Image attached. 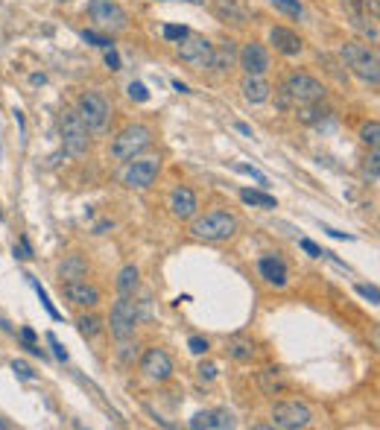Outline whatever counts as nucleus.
I'll return each instance as SVG.
<instances>
[{
  "mask_svg": "<svg viewBox=\"0 0 380 430\" xmlns=\"http://www.w3.org/2000/svg\"><path fill=\"white\" fill-rule=\"evenodd\" d=\"M211 53H214V44L208 42L205 35L188 33L179 42V59L185 62V64H190V68H196V71L211 68Z\"/></svg>",
  "mask_w": 380,
  "mask_h": 430,
  "instance_id": "9b49d317",
  "label": "nucleus"
},
{
  "mask_svg": "<svg viewBox=\"0 0 380 430\" xmlns=\"http://www.w3.org/2000/svg\"><path fill=\"white\" fill-rule=\"evenodd\" d=\"M296 111H298V120L307 126H316L325 120V114H331L325 106H319V102H301V106H296Z\"/></svg>",
  "mask_w": 380,
  "mask_h": 430,
  "instance_id": "393cba45",
  "label": "nucleus"
},
{
  "mask_svg": "<svg viewBox=\"0 0 380 430\" xmlns=\"http://www.w3.org/2000/svg\"><path fill=\"white\" fill-rule=\"evenodd\" d=\"M76 328H80L85 340H91V337H97L102 331V319L94 314H82V316H76Z\"/></svg>",
  "mask_w": 380,
  "mask_h": 430,
  "instance_id": "c85d7f7f",
  "label": "nucleus"
},
{
  "mask_svg": "<svg viewBox=\"0 0 380 430\" xmlns=\"http://www.w3.org/2000/svg\"><path fill=\"white\" fill-rule=\"evenodd\" d=\"M111 337L114 340H129L135 334L138 322H141V314H138V302H132V296H120L111 307Z\"/></svg>",
  "mask_w": 380,
  "mask_h": 430,
  "instance_id": "6e6552de",
  "label": "nucleus"
},
{
  "mask_svg": "<svg viewBox=\"0 0 380 430\" xmlns=\"http://www.w3.org/2000/svg\"><path fill=\"white\" fill-rule=\"evenodd\" d=\"M257 381H260V389H264L266 395H275V393H281V389L287 386L278 369H264V372H260V377H257Z\"/></svg>",
  "mask_w": 380,
  "mask_h": 430,
  "instance_id": "a878e982",
  "label": "nucleus"
},
{
  "mask_svg": "<svg viewBox=\"0 0 380 430\" xmlns=\"http://www.w3.org/2000/svg\"><path fill=\"white\" fill-rule=\"evenodd\" d=\"M188 33H190L188 27H176V24H167V27H164V38H167V42H181Z\"/></svg>",
  "mask_w": 380,
  "mask_h": 430,
  "instance_id": "e433bc0d",
  "label": "nucleus"
},
{
  "mask_svg": "<svg viewBox=\"0 0 380 430\" xmlns=\"http://www.w3.org/2000/svg\"><path fill=\"white\" fill-rule=\"evenodd\" d=\"M150 143H152V129L150 126L129 123L111 138V159L114 161H129V159H135V155H141Z\"/></svg>",
  "mask_w": 380,
  "mask_h": 430,
  "instance_id": "f03ea898",
  "label": "nucleus"
},
{
  "mask_svg": "<svg viewBox=\"0 0 380 430\" xmlns=\"http://www.w3.org/2000/svg\"><path fill=\"white\" fill-rule=\"evenodd\" d=\"M173 88H176V91H188V85H185V82H179V80H173Z\"/></svg>",
  "mask_w": 380,
  "mask_h": 430,
  "instance_id": "603ef678",
  "label": "nucleus"
},
{
  "mask_svg": "<svg viewBox=\"0 0 380 430\" xmlns=\"http://www.w3.org/2000/svg\"><path fill=\"white\" fill-rule=\"evenodd\" d=\"M59 3H64V0H59Z\"/></svg>",
  "mask_w": 380,
  "mask_h": 430,
  "instance_id": "5fc2aeb1",
  "label": "nucleus"
},
{
  "mask_svg": "<svg viewBox=\"0 0 380 430\" xmlns=\"http://www.w3.org/2000/svg\"><path fill=\"white\" fill-rule=\"evenodd\" d=\"M76 111L88 123V129H106L111 120V106L100 91H85L80 102H76Z\"/></svg>",
  "mask_w": 380,
  "mask_h": 430,
  "instance_id": "9d476101",
  "label": "nucleus"
},
{
  "mask_svg": "<svg viewBox=\"0 0 380 430\" xmlns=\"http://www.w3.org/2000/svg\"><path fill=\"white\" fill-rule=\"evenodd\" d=\"M129 97H132L135 102H147L150 100V91L143 82H129Z\"/></svg>",
  "mask_w": 380,
  "mask_h": 430,
  "instance_id": "72a5a7b5",
  "label": "nucleus"
},
{
  "mask_svg": "<svg viewBox=\"0 0 380 430\" xmlns=\"http://www.w3.org/2000/svg\"><path fill=\"white\" fill-rule=\"evenodd\" d=\"M380 155H377V150H372V155L365 159V164H363V179H369L372 185H377V179H380Z\"/></svg>",
  "mask_w": 380,
  "mask_h": 430,
  "instance_id": "7c9ffc66",
  "label": "nucleus"
},
{
  "mask_svg": "<svg viewBox=\"0 0 380 430\" xmlns=\"http://www.w3.org/2000/svg\"><path fill=\"white\" fill-rule=\"evenodd\" d=\"M62 143L76 159H82L91 147V129L76 109H64V114H62Z\"/></svg>",
  "mask_w": 380,
  "mask_h": 430,
  "instance_id": "39448f33",
  "label": "nucleus"
},
{
  "mask_svg": "<svg viewBox=\"0 0 380 430\" xmlns=\"http://www.w3.org/2000/svg\"><path fill=\"white\" fill-rule=\"evenodd\" d=\"M27 278H30V276H27ZM30 284H33V287H35V290H38V298H42V305L47 307V314H50V316H53V319H59V310L53 307V302H50V298H47V293L42 290V287H38V284H35V278H30Z\"/></svg>",
  "mask_w": 380,
  "mask_h": 430,
  "instance_id": "58836bf2",
  "label": "nucleus"
},
{
  "mask_svg": "<svg viewBox=\"0 0 380 430\" xmlns=\"http://www.w3.org/2000/svg\"><path fill=\"white\" fill-rule=\"evenodd\" d=\"M234 62H237V44L231 42V38H222L219 44H214V53H211V68L217 73H226L234 68Z\"/></svg>",
  "mask_w": 380,
  "mask_h": 430,
  "instance_id": "a211bd4d",
  "label": "nucleus"
},
{
  "mask_svg": "<svg viewBox=\"0 0 380 430\" xmlns=\"http://www.w3.org/2000/svg\"><path fill=\"white\" fill-rule=\"evenodd\" d=\"M357 293L360 296H365V298H369V302H380V293H377V287H369V284H357Z\"/></svg>",
  "mask_w": 380,
  "mask_h": 430,
  "instance_id": "a19ab883",
  "label": "nucleus"
},
{
  "mask_svg": "<svg viewBox=\"0 0 380 430\" xmlns=\"http://www.w3.org/2000/svg\"><path fill=\"white\" fill-rule=\"evenodd\" d=\"M237 424L234 413L228 407H214V410H199L190 419V427L193 430H231Z\"/></svg>",
  "mask_w": 380,
  "mask_h": 430,
  "instance_id": "4468645a",
  "label": "nucleus"
},
{
  "mask_svg": "<svg viewBox=\"0 0 380 430\" xmlns=\"http://www.w3.org/2000/svg\"><path fill=\"white\" fill-rule=\"evenodd\" d=\"M257 269H260V276H264L269 284H275V287H284L287 284V264H284L281 258H275V255L260 258Z\"/></svg>",
  "mask_w": 380,
  "mask_h": 430,
  "instance_id": "412c9836",
  "label": "nucleus"
},
{
  "mask_svg": "<svg viewBox=\"0 0 380 430\" xmlns=\"http://www.w3.org/2000/svg\"><path fill=\"white\" fill-rule=\"evenodd\" d=\"M240 199L246 205H255V208H275V205H278V202H275V197H269V193H264V190H252V188H243Z\"/></svg>",
  "mask_w": 380,
  "mask_h": 430,
  "instance_id": "bb28decb",
  "label": "nucleus"
},
{
  "mask_svg": "<svg viewBox=\"0 0 380 430\" xmlns=\"http://www.w3.org/2000/svg\"><path fill=\"white\" fill-rule=\"evenodd\" d=\"M345 18L360 35H365L369 42H377L380 35V0H343Z\"/></svg>",
  "mask_w": 380,
  "mask_h": 430,
  "instance_id": "7ed1b4c3",
  "label": "nucleus"
},
{
  "mask_svg": "<svg viewBox=\"0 0 380 430\" xmlns=\"http://www.w3.org/2000/svg\"><path fill=\"white\" fill-rule=\"evenodd\" d=\"M240 223L237 217L228 214V211H208L202 217L193 220L190 234L196 240H205V243H222V240H231L237 234Z\"/></svg>",
  "mask_w": 380,
  "mask_h": 430,
  "instance_id": "f257e3e1",
  "label": "nucleus"
},
{
  "mask_svg": "<svg viewBox=\"0 0 380 430\" xmlns=\"http://www.w3.org/2000/svg\"><path fill=\"white\" fill-rule=\"evenodd\" d=\"M313 422V410L307 407L305 401H275L272 407V424L275 427H284V430H298V427H307Z\"/></svg>",
  "mask_w": 380,
  "mask_h": 430,
  "instance_id": "1a4fd4ad",
  "label": "nucleus"
},
{
  "mask_svg": "<svg viewBox=\"0 0 380 430\" xmlns=\"http://www.w3.org/2000/svg\"><path fill=\"white\" fill-rule=\"evenodd\" d=\"M123 346H120V351H117V357H120L123 363H135L138 360V346H132V343H126V340H120Z\"/></svg>",
  "mask_w": 380,
  "mask_h": 430,
  "instance_id": "c9c22d12",
  "label": "nucleus"
},
{
  "mask_svg": "<svg viewBox=\"0 0 380 430\" xmlns=\"http://www.w3.org/2000/svg\"><path fill=\"white\" fill-rule=\"evenodd\" d=\"M199 377L202 381H214L217 377V363H199Z\"/></svg>",
  "mask_w": 380,
  "mask_h": 430,
  "instance_id": "79ce46f5",
  "label": "nucleus"
},
{
  "mask_svg": "<svg viewBox=\"0 0 380 430\" xmlns=\"http://www.w3.org/2000/svg\"><path fill=\"white\" fill-rule=\"evenodd\" d=\"M170 211L176 220H190L196 214V193L190 188H176L170 197Z\"/></svg>",
  "mask_w": 380,
  "mask_h": 430,
  "instance_id": "6ab92c4d",
  "label": "nucleus"
},
{
  "mask_svg": "<svg viewBox=\"0 0 380 430\" xmlns=\"http://www.w3.org/2000/svg\"><path fill=\"white\" fill-rule=\"evenodd\" d=\"M106 64H109L111 71H120V56H117L114 47H106Z\"/></svg>",
  "mask_w": 380,
  "mask_h": 430,
  "instance_id": "a18cd8bd",
  "label": "nucleus"
},
{
  "mask_svg": "<svg viewBox=\"0 0 380 430\" xmlns=\"http://www.w3.org/2000/svg\"><path fill=\"white\" fill-rule=\"evenodd\" d=\"M141 372L150 377V381L155 384H164L170 381V375H173V360H170V355L164 348H147L143 351V357H141Z\"/></svg>",
  "mask_w": 380,
  "mask_h": 430,
  "instance_id": "ddd939ff",
  "label": "nucleus"
},
{
  "mask_svg": "<svg viewBox=\"0 0 380 430\" xmlns=\"http://www.w3.org/2000/svg\"><path fill=\"white\" fill-rule=\"evenodd\" d=\"M33 85H44V73H33Z\"/></svg>",
  "mask_w": 380,
  "mask_h": 430,
  "instance_id": "3c124183",
  "label": "nucleus"
},
{
  "mask_svg": "<svg viewBox=\"0 0 380 430\" xmlns=\"http://www.w3.org/2000/svg\"><path fill=\"white\" fill-rule=\"evenodd\" d=\"M298 246H301V249H305L310 258H322V249H319V246L316 243H313V240H307V238H301L298 240Z\"/></svg>",
  "mask_w": 380,
  "mask_h": 430,
  "instance_id": "37998d69",
  "label": "nucleus"
},
{
  "mask_svg": "<svg viewBox=\"0 0 380 430\" xmlns=\"http://www.w3.org/2000/svg\"><path fill=\"white\" fill-rule=\"evenodd\" d=\"M228 355H231L234 360L246 363V360L255 357V346L248 343V340H240V337H231V340H228Z\"/></svg>",
  "mask_w": 380,
  "mask_h": 430,
  "instance_id": "cd10ccee",
  "label": "nucleus"
},
{
  "mask_svg": "<svg viewBox=\"0 0 380 430\" xmlns=\"http://www.w3.org/2000/svg\"><path fill=\"white\" fill-rule=\"evenodd\" d=\"M237 170H240V173H246V176H252L255 181H260V185H266V176H264V173H257L255 167H248V164H237Z\"/></svg>",
  "mask_w": 380,
  "mask_h": 430,
  "instance_id": "c03bdc74",
  "label": "nucleus"
},
{
  "mask_svg": "<svg viewBox=\"0 0 380 430\" xmlns=\"http://www.w3.org/2000/svg\"><path fill=\"white\" fill-rule=\"evenodd\" d=\"M237 126V132H243V135H252V126H246V123H234Z\"/></svg>",
  "mask_w": 380,
  "mask_h": 430,
  "instance_id": "8fccbe9b",
  "label": "nucleus"
},
{
  "mask_svg": "<svg viewBox=\"0 0 380 430\" xmlns=\"http://www.w3.org/2000/svg\"><path fill=\"white\" fill-rule=\"evenodd\" d=\"M275 106H278V109H293V106H296L293 97L287 94V88H284V85L278 88V97H275Z\"/></svg>",
  "mask_w": 380,
  "mask_h": 430,
  "instance_id": "ea45409f",
  "label": "nucleus"
},
{
  "mask_svg": "<svg viewBox=\"0 0 380 430\" xmlns=\"http://www.w3.org/2000/svg\"><path fill=\"white\" fill-rule=\"evenodd\" d=\"M159 170H161V155H135V159L126 161L123 185L126 188L147 190L152 181L159 179Z\"/></svg>",
  "mask_w": 380,
  "mask_h": 430,
  "instance_id": "0eeeda50",
  "label": "nucleus"
},
{
  "mask_svg": "<svg viewBox=\"0 0 380 430\" xmlns=\"http://www.w3.org/2000/svg\"><path fill=\"white\" fill-rule=\"evenodd\" d=\"M188 348L193 351L196 357H202V355H208V348H211V346H208L205 337H190V340H188Z\"/></svg>",
  "mask_w": 380,
  "mask_h": 430,
  "instance_id": "4c0bfd02",
  "label": "nucleus"
},
{
  "mask_svg": "<svg viewBox=\"0 0 380 430\" xmlns=\"http://www.w3.org/2000/svg\"><path fill=\"white\" fill-rule=\"evenodd\" d=\"M331 238H336V240H351V234H345V231H336V229H325Z\"/></svg>",
  "mask_w": 380,
  "mask_h": 430,
  "instance_id": "09e8293b",
  "label": "nucleus"
},
{
  "mask_svg": "<svg viewBox=\"0 0 380 430\" xmlns=\"http://www.w3.org/2000/svg\"><path fill=\"white\" fill-rule=\"evenodd\" d=\"M12 372H15L21 381H35V372H33L24 360H12Z\"/></svg>",
  "mask_w": 380,
  "mask_h": 430,
  "instance_id": "f704fd0d",
  "label": "nucleus"
},
{
  "mask_svg": "<svg viewBox=\"0 0 380 430\" xmlns=\"http://www.w3.org/2000/svg\"><path fill=\"white\" fill-rule=\"evenodd\" d=\"M343 62L351 68L354 76H360L363 82L369 85H377L380 82V62H377V53L369 50L360 42H345L343 44Z\"/></svg>",
  "mask_w": 380,
  "mask_h": 430,
  "instance_id": "20e7f679",
  "label": "nucleus"
},
{
  "mask_svg": "<svg viewBox=\"0 0 380 430\" xmlns=\"http://www.w3.org/2000/svg\"><path fill=\"white\" fill-rule=\"evenodd\" d=\"M240 91H243V97L248 100V102H266L269 100V91H272V85L264 80V76H252V73H246L243 76V85H240Z\"/></svg>",
  "mask_w": 380,
  "mask_h": 430,
  "instance_id": "aec40b11",
  "label": "nucleus"
},
{
  "mask_svg": "<svg viewBox=\"0 0 380 430\" xmlns=\"http://www.w3.org/2000/svg\"><path fill=\"white\" fill-rule=\"evenodd\" d=\"M214 15L226 24H234V27H243L246 24V9L237 0H214Z\"/></svg>",
  "mask_w": 380,
  "mask_h": 430,
  "instance_id": "4be33fe9",
  "label": "nucleus"
},
{
  "mask_svg": "<svg viewBox=\"0 0 380 430\" xmlns=\"http://www.w3.org/2000/svg\"><path fill=\"white\" fill-rule=\"evenodd\" d=\"M47 340H50V346H53V351H56V357H59V360H68V351H64V346L56 340L53 334H47Z\"/></svg>",
  "mask_w": 380,
  "mask_h": 430,
  "instance_id": "49530a36",
  "label": "nucleus"
},
{
  "mask_svg": "<svg viewBox=\"0 0 380 430\" xmlns=\"http://www.w3.org/2000/svg\"><path fill=\"white\" fill-rule=\"evenodd\" d=\"M138 284H141V269L135 264H126L120 269V276H117V293L120 296H135Z\"/></svg>",
  "mask_w": 380,
  "mask_h": 430,
  "instance_id": "b1692460",
  "label": "nucleus"
},
{
  "mask_svg": "<svg viewBox=\"0 0 380 430\" xmlns=\"http://www.w3.org/2000/svg\"><path fill=\"white\" fill-rule=\"evenodd\" d=\"M15 258H33V249H30V243H27V238H21V246H15Z\"/></svg>",
  "mask_w": 380,
  "mask_h": 430,
  "instance_id": "de8ad7c7",
  "label": "nucleus"
},
{
  "mask_svg": "<svg viewBox=\"0 0 380 430\" xmlns=\"http://www.w3.org/2000/svg\"><path fill=\"white\" fill-rule=\"evenodd\" d=\"M181 3H193V6H202L205 0H181Z\"/></svg>",
  "mask_w": 380,
  "mask_h": 430,
  "instance_id": "864d4df0",
  "label": "nucleus"
},
{
  "mask_svg": "<svg viewBox=\"0 0 380 430\" xmlns=\"http://www.w3.org/2000/svg\"><path fill=\"white\" fill-rule=\"evenodd\" d=\"M240 59V68L246 73H252V76H264L269 71V53H266V47L264 44H257V42H248L243 44V50L237 53Z\"/></svg>",
  "mask_w": 380,
  "mask_h": 430,
  "instance_id": "dca6fc26",
  "label": "nucleus"
},
{
  "mask_svg": "<svg viewBox=\"0 0 380 430\" xmlns=\"http://www.w3.org/2000/svg\"><path fill=\"white\" fill-rule=\"evenodd\" d=\"M284 88H287V94L293 97L296 106H301V102H322V97H325V85L319 80H313L310 73H290Z\"/></svg>",
  "mask_w": 380,
  "mask_h": 430,
  "instance_id": "f8f14e48",
  "label": "nucleus"
},
{
  "mask_svg": "<svg viewBox=\"0 0 380 430\" xmlns=\"http://www.w3.org/2000/svg\"><path fill=\"white\" fill-rule=\"evenodd\" d=\"M82 38H85L88 44L102 47V50H106V47H111V38H109V35H100V33H94V30H82Z\"/></svg>",
  "mask_w": 380,
  "mask_h": 430,
  "instance_id": "473e14b6",
  "label": "nucleus"
},
{
  "mask_svg": "<svg viewBox=\"0 0 380 430\" xmlns=\"http://www.w3.org/2000/svg\"><path fill=\"white\" fill-rule=\"evenodd\" d=\"M360 138H363V143H365V147L377 150V138H380V123H377V120L365 123V126L360 129Z\"/></svg>",
  "mask_w": 380,
  "mask_h": 430,
  "instance_id": "2f4dec72",
  "label": "nucleus"
},
{
  "mask_svg": "<svg viewBox=\"0 0 380 430\" xmlns=\"http://www.w3.org/2000/svg\"><path fill=\"white\" fill-rule=\"evenodd\" d=\"M62 293L64 298H68L71 305L76 307H94L100 305V290L94 284H88L82 278H76V281H62Z\"/></svg>",
  "mask_w": 380,
  "mask_h": 430,
  "instance_id": "2eb2a0df",
  "label": "nucleus"
},
{
  "mask_svg": "<svg viewBox=\"0 0 380 430\" xmlns=\"http://www.w3.org/2000/svg\"><path fill=\"white\" fill-rule=\"evenodd\" d=\"M269 44L284 56H298L305 50V42L298 38V33L287 30V27H272L269 30Z\"/></svg>",
  "mask_w": 380,
  "mask_h": 430,
  "instance_id": "f3484780",
  "label": "nucleus"
},
{
  "mask_svg": "<svg viewBox=\"0 0 380 430\" xmlns=\"http://www.w3.org/2000/svg\"><path fill=\"white\" fill-rule=\"evenodd\" d=\"M88 264L82 255H64V260L59 264V278L62 281H76V278H85Z\"/></svg>",
  "mask_w": 380,
  "mask_h": 430,
  "instance_id": "5701e85b",
  "label": "nucleus"
},
{
  "mask_svg": "<svg viewBox=\"0 0 380 430\" xmlns=\"http://www.w3.org/2000/svg\"><path fill=\"white\" fill-rule=\"evenodd\" d=\"M88 15L94 21V27L102 33H123L129 27V15L117 0H91Z\"/></svg>",
  "mask_w": 380,
  "mask_h": 430,
  "instance_id": "423d86ee",
  "label": "nucleus"
},
{
  "mask_svg": "<svg viewBox=\"0 0 380 430\" xmlns=\"http://www.w3.org/2000/svg\"><path fill=\"white\" fill-rule=\"evenodd\" d=\"M269 3L275 9H281L284 15H290V18H301V15H305V6H301V0H269Z\"/></svg>",
  "mask_w": 380,
  "mask_h": 430,
  "instance_id": "c756f323",
  "label": "nucleus"
}]
</instances>
